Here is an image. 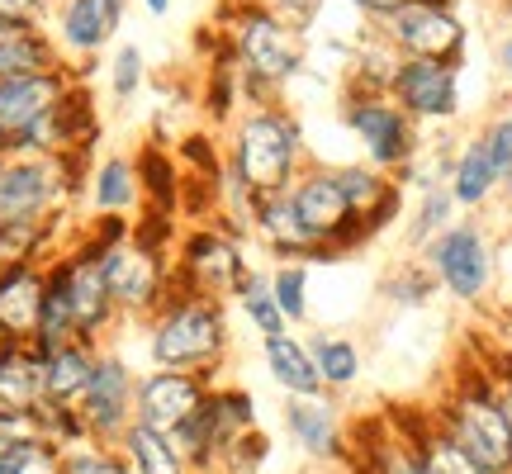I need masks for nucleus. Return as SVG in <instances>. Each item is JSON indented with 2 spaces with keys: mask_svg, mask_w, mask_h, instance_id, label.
I'll return each mask as SVG.
<instances>
[{
  "mask_svg": "<svg viewBox=\"0 0 512 474\" xmlns=\"http://www.w3.org/2000/svg\"><path fill=\"white\" fill-rule=\"evenodd\" d=\"M309 138L299 114L285 105H256L242 110L228 133H223V166H228V185H223V209L219 223L233 233L252 237V204L266 195H285L299 171L309 166Z\"/></svg>",
  "mask_w": 512,
  "mask_h": 474,
  "instance_id": "1",
  "label": "nucleus"
},
{
  "mask_svg": "<svg viewBox=\"0 0 512 474\" xmlns=\"http://www.w3.org/2000/svg\"><path fill=\"white\" fill-rule=\"evenodd\" d=\"M214 34L238 67L242 110L280 105V95L294 76L304 72V34H294L285 19H275L261 0H219Z\"/></svg>",
  "mask_w": 512,
  "mask_h": 474,
  "instance_id": "2",
  "label": "nucleus"
},
{
  "mask_svg": "<svg viewBox=\"0 0 512 474\" xmlns=\"http://www.w3.org/2000/svg\"><path fill=\"white\" fill-rule=\"evenodd\" d=\"M119 313H114L110 285L100 271V252L76 233L62 252L48 261V294H43V318H38L34 347H62V342H91V347H110Z\"/></svg>",
  "mask_w": 512,
  "mask_h": 474,
  "instance_id": "3",
  "label": "nucleus"
},
{
  "mask_svg": "<svg viewBox=\"0 0 512 474\" xmlns=\"http://www.w3.org/2000/svg\"><path fill=\"white\" fill-rule=\"evenodd\" d=\"M143 351L152 370H190L204 380H223V365L233 356L228 304L181 294L171 280V299L143 323Z\"/></svg>",
  "mask_w": 512,
  "mask_h": 474,
  "instance_id": "4",
  "label": "nucleus"
},
{
  "mask_svg": "<svg viewBox=\"0 0 512 474\" xmlns=\"http://www.w3.org/2000/svg\"><path fill=\"white\" fill-rule=\"evenodd\" d=\"M427 408L484 474H512V422L484 356L451 365V375L441 380L437 399Z\"/></svg>",
  "mask_w": 512,
  "mask_h": 474,
  "instance_id": "5",
  "label": "nucleus"
},
{
  "mask_svg": "<svg viewBox=\"0 0 512 474\" xmlns=\"http://www.w3.org/2000/svg\"><path fill=\"white\" fill-rule=\"evenodd\" d=\"M95 157H34V152H0V228L5 223L76 214L86 195Z\"/></svg>",
  "mask_w": 512,
  "mask_h": 474,
  "instance_id": "6",
  "label": "nucleus"
},
{
  "mask_svg": "<svg viewBox=\"0 0 512 474\" xmlns=\"http://www.w3.org/2000/svg\"><path fill=\"white\" fill-rule=\"evenodd\" d=\"M422 266L437 275V290L465 309H479L498 285V242L479 219H456L422 247Z\"/></svg>",
  "mask_w": 512,
  "mask_h": 474,
  "instance_id": "7",
  "label": "nucleus"
},
{
  "mask_svg": "<svg viewBox=\"0 0 512 474\" xmlns=\"http://www.w3.org/2000/svg\"><path fill=\"white\" fill-rule=\"evenodd\" d=\"M247 275H252L247 242L228 237L219 223H190V228H181L176 252H171V280H176L181 294L233 304Z\"/></svg>",
  "mask_w": 512,
  "mask_h": 474,
  "instance_id": "8",
  "label": "nucleus"
},
{
  "mask_svg": "<svg viewBox=\"0 0 512 474\" xmlns=\"http://www.w3.org/2000/svg\"><path fill=\"white\" fill-rule=\"evenodd\" d=\"M252 427H261V422H256L252 389H242V384H233V380H219V384H209V394H204L200 408L171 432V441H176V451H181L185 465L195 474H214L223 451H228L242 432H252Z\"/></svg>",
  "mask_w": 512,
  "mask_h": 474,
  "instance_id": "9",
  "label": "nucleus"
},
{
  "mask_svg": "<svg viewBox=\"0 0 512 474\" xmlns=\"http://www.w3.org/2000/svg\"><path fill=\"white\" fill-rule=\"evenodd\" d=\"M342 124L351 128V138L361 143V162L394 176L408 162L422 157V133L408 114L389 100V95H356L342 91Z\"/></svg>",
  "mask_w": 512,
  "mask_h": 474,
  "instance_id": "10",
  "label": "nucleus"
},
{
  "mask_svg": "<svg viewBox=\"0 0 512 474\" xmlns=\"http://www.w3.org/2000/svg\"><path fill=\"white\" fill-rule=\"evenodd\" d=\"M100 271H105L119 323H138L143 328L147 318L171 299V252L138 247L133 237L100 252Z\"/></svg>",
  "mask_w": 512,
  "mask_h": 474,
  "instance_id": "11",
  "label": "nucleus"
},
{
  "mask_svg": "<svg viewBox=\"0 0 512 474\" xmlns=\"http://www.w3.org/2000/svg\"><path fill=\"white\" fill-rule=\"evenodd\" d=\"M370 29L399 57H427V62H446V67H460L465 43H470L460 10H437V5H422V0H408L399 10L370 19Z\"/></svg>",
  "mask_w": 512,
  "mask_h": 474,
  "instance_id": "12",
  "label": "nucleus"
},
{
  "mask_svg": "<svg viewBox=\"0 0 512 474\" xmlns=\"http://www.w3.org/2000/svg\"><path fill=\"white\" fill-rule=\"evenodd\" d=\"M133 394H138V370L128 365L124 351L100 347L91 370V384L76 403V413L86 422L91 441H105V446H119L128 427H133Z\"/></svg>",
  "mask_w": 512,
  "mask_h": 474,
  "instance_id": "13",
  "label": "nucleus"
},
{
  "mask_svg": "<svg viewBox=\"0 0 512 474\" xmlns=\"http://www.w3.org/2000/svg\"><path fill=\"white\" fill-rule=\"evenodd\" d=\"M389 100L418 128L451 124L460 114V67L427 62V57H403L394 81H389Z\"/></svg>",
  "mask_w": 512,
  "mask_h": 474,
  "instance_id": "14",
  "label": "nucleus"
},
{
  "mask_svg": "<svg viewBox=\"0 0 512 474\" xmlns=\"http://www.w3.org/2000/svg\"><path fill=\"white\" fill-rule=\"evenodd\" d=\"M128 0H57L53 10V38L62 48L67 67H91L95 57L110 48L124 29Z\"/></svg>",
  "mask_w": 512,
  "mask_h": 474,
  "instance_id": "15",
  "label": "nucleus"
},
{
  "mask_svg": "<svg viewBox=\"0 0 512 474\" xmlns=\"http://www.w3.org/2000/svg\"><path fill=\"white\" fill-rule=\"evenodd\" d=\"M209 384L219 380H204V375H190V370H138V394H133V422H143L152 432H176L195 408L204 403Z\"/></svg>",
  "mask_w": 512,
  "mask_h": 474,
  "instance_id": "16",
  "label": "nucleus"
},
{
  "mask_svg": "<svg viewBox=\"0 0 512 474\" xmlns=\"http://www.w3.org/2000/svg\"><path fill=\"white\" fill-rule=\"evenodd\" d=\"M76 76H81L76 67H62V72H48V76L0 81V152H24L38 119L62 100V91L72 86Z\"/></svg>",
  "mask_w": 512,
  "mask_h": 474,
  "instance_id": "17",
  "label": "nucleus"
},
{
  "mask_svg": "<svg viewBox=\"0 0 512 474\" xmlns=\"http://www.w3.org/2000/svg\"><path fill=\"white\" fill-rule=\"evenodd\" d=\"M384 422L413 446L422 474H484L475 460H470V451H465V446L432 418L427 403H399V408L384 413Z\"/></svg>",
  "mask_w": 512,
  "mask_h": 474,
  "instance_id": "18",
  "label": "nucleus"
},
{
  "mask_svg": "<svg viewBox=\"0 0 512 474\" xmlns=\"http://www.w3.org/2000/svg\"><path fill=\"white\" fill-rule=\"evenodd\" d=\"M290 200H294V209H299L304 228L323 242V252H328V261H332V242L347 233V223L356 219V209L347 204L342 185H337V166L309 162L299 171V181L290 185Z\"/></svg>",
  "mask_w": 512,
  "mask_h": 474,
  "instance_id": "19",
  "label": "nucleus"
},
{
  "mask_svg": "<svg viewBox=\"0 0 512 474\" xmlns=\"http://www.w3.org/2000/svg\"><path fill=\"white\" fill-rule=\"evenodd\" d=\"M252 237L275 256V261H299V266H332L323 242L304 228L299 209H294L290 190L285 195H266L252 204Z\"/></svg>",
  "mask_w": 512,
  "mask_h": 474,
  "instance_id": "20",
  "label": "nucleus"
},
{
  "mask_svg": "<svg viewBox=\"0 0 512 474\" xmlns=\"http://www.w3.org/2000/svg\"><path fill=\"white\" fill-rule=\"evenodd\" d=\"M285 432L318 465H347V418L332 394L318 399H285Z\"/></svg>",
  "mask_w": 512,
  "mask_h": 474,
  "instance_id": "21",
  "label": "nucleus"
},
{
  "mask_svg": "<svg viewBox=\"0 0 512 474\" xmlns=\"http://www.w3.org/2000/svg\"><path fill=\"white\" fill-rule=\"evenodd\" d=\"M43 294H48L43 261L0 266V342H34L38 318H43Z\"/></svg>",
  "mask_w": 512,
  "mask_h": 474,
  "instance_id": "22",
  "label": "nucleus"
},
{
  "mask_svg": "<svg viewBox=\"0 0 512 474\" xmlns=\"http://www.w3.org/2000/svg\"><path fill=\"white\" fill-rule=\"evenodd\" d=\"M62 48L48 24H0V81L62 72Z\"/></svg>",
  "mask_w": 512,
  "mask_h": 474,
  "instance_id": "23",
  "label": "nucleus"
},
{
  "mask_svg": "<svg viewBox=\"0 0 512 474\" xmlns=\"http://www.w3.org/2000/svg\"><path fill=\"white\" fill-rule=\"evenodd\" d=\"M86 204H91V219L114 214V219H133L143 209V185H138V166L128 152H110L91 166V181H86Z\"/></svg>",
  "mask_w": 512,
  "mask_h": 474,
  "instance_id": "24",
  "label": "nucleus"
},
{
  "mask_svg": "<svg viewBox=\"0 0 512 474\" xmlns=\"http://www.w3.org/2000/svg\"><path fill=\"white\" fill-rule=\"evenodd\" d=\"M261 361H266L275 389H280L285 399H318V394H323V380H318L313 356H309V337L275 332V337L261 342Z\"/></svg>",
  "mask_w": 512,
  "mask_h": 474,
  "instance_id": "25",
  "label": "nucleus"
},
{
  "mask_svg": "<svg viewBox=\"0 0 512 474\" xmlns=\"http://www.w3.org/2000/svg\"><path fill=\"white\" fill-rule=\"evenodd\" d=\"M498 166L489 162V152L479 147V138H465L460 152L451 157V171H446V190H451V200L456 209L465 214H479V209H489L498 200Z\"/></svg>",
  "mask_w": 512,
  "mask_h": 474,
  "instance_id": "26",
  "label": "nucleus"
},
{
  "mask_svg": "<svg viewBox=\"0 0 512 474\" xmlns=\"http://www.w3.org/2000/svg\"><path fill=\"white\" fill-rule=\"evenodd\" d=\"M43 403V351L34 342H0V408L34 413Z\"/></svg>",
  "mask_w": 512,
  "mask_h": 474,
  "instance_id": "27",
  "label": "nucleus"
},
{
  "mask_svg": "<svg viewBox=\"0 0 512 474\" xmlns=\"http://www.w3.org/2000/svg\"><path fill=\"white\" fill-rule=\"evenodd\" d=\"M95 356H100V347H91V342H62V347L43 351V403L76 408L91 384Z\"/></svg>",
  "mask_w": 512,
  "mask_h": 474,
  "instance_id": "28",
  "label": "nucleus"
},
{
  "mask_svg": "<svg viewBox=\"0 0 512 474\" xmlns=\"http://www.w3.org/2000/svg\"><path fill=\"white\" fill-rule=\"evenodd\" d=\"M309 356H313V370H318V380H323V394H347L356 389V380L366 375V351L356 337L347 332H313L309 337Z\"/></svg>",
  "mask_w": 512,
  "mask_h": 474,
  "instance_id": "29",
  "label": "nucleus"
},
{
  "mask_svg": "<svg viewBox=\"0 0 512 474\" xmlns=\"http://www.w3.org/2000/svg\"><path fill=\"white\" fill-rule=\"evenodd\" d=\"M133 166H138V185H143L147 209H162V214L181 219V162H176V152L157 143V138H147L133 152Z\"/></svg>",
  "mask_w": 512,
  "mask_h": 474,
  "instance_id": "30",
  "label": "nucleus"
},
{
  "mask_svg": "<svg viewBox=\"0 0 512 474\" xmlns=\"http://www.w3.org/2000/svg\"><path fill=\"white\" fill-rule=\"evenodd\" d=\"M119 456L133 474H195L185 465V456L176 451V441L166 432H152L143 422H133L124 437H119Z\"/></svg>",
  "mask_w": 512,
  "mask_h": 474,
  "instance_id": "31",
  "label": "nucleus"
},
{
  "mask_svg": "<svg viewBox=\"0 0 512 474\" xmlns=\"http://www.w3.org/2000/svg\"><path fill=\"white\" fill-rule=\"evenodd\" d=\"M437 294H441L437 290V275L422 266V256H408L403 266H394V271L380 280V299L394 313H418V309H427Z\"/></svg>",
  "mask_w": 512,
  "mask_h": 474,
  "instance_id": "32",
  "label": "nucleus"
},
{
  "mask_svg": "<svg viewBox=\"0 0 512 474\" xmlns=\"http://www.w3.org/2000/svg\"><path fill=\"white\" fill-rule=\"evenodd\" d=\"M456 200H451V190H446V181H427L418 190V204H413V214H408V228H403V237H408V247L413 252H422L427 242L437 233H446L451 223H456Z\"/></svg>",
  "mask_w": 512,
  "mask_h": 474,
  "instance_id": "33",
  "label": "nucleus"
},
{
  "mask_svg": "<svg viewBox=\"0 0 512 474\" xmlns=\"http://www.w3.org/2000/svg\"><path fill=\"white\" fill-rule=\"evenodd\" d=\"M176 162H181V176H195V181L209 185H228V166H223V138L209 133V128H190L176 138Z\"/></svg>",
  "mask_w": 512,
  "mask_h": 474,
  "instance_id": "34",
  "label": "nucleus"
},
{
  "mask_svg": "<svg viewBox=\"0 0 512 474\" xmlns=\"http://www.w3.org/2000/svg\"><path fill=\"white\" fill-rule=\"evenodd\" d=\"M242 309V318L252 323V332L266 342V337H275V332H290V323L280 318V309H275V299H271V271H256L252 266V275L242 280V290H238V299H233Z\"/></svg>",
  "mask_w": 512,
  "mask_h": 474,
  "instance_id": "35",
  "label": "nucleus"
},
{
  "mask_svg": "<svg viewBox=\"0 0 512 474\" xmlns=\"http://www.w3.org/2000/svg\"><path fill=\"white\" fill-rule=\"evenodd\" d=\"M271 299L290 328L309 323V266H299V261H275L271 266Z\"/></svg>",
  "mask_w": 512,
  "mask_h": 474,
  "instance_id": "36",
  "label": "nucleus"
},
{
  "mask_svg": "<svg viewBox=\"0 0 512 474\" xmlns=\"http://www.w3.org/2000/svg\"><path fill=\"white\" fill-rule=\"evenodd\" d=\"M34 422H38V437L48 441V446H57V451L91 441V432H86L81 413H76V408H67V403H38V408H34Z\"/></svg>",
  "mask_w": 512,
  "mask_h": 474,
  "instance_id": "37",
  "label": "nucleus"
},
{
  "mask_svg": "<svg viewBox=\"0 0 512 474\" xmlns=\"http://www.w3.org/2000/svg\"><path fill=\"white\" fill-rule=\"evenodd\" d=\"M271 456H275V441L266 437L261 427H252V432H242V437L223 451L214 474H266Z\"/></svg>",
  "mask_w": 512,
  "mask_h": 474,
  "instance_id": "38",
  "label": "nucleus"
},
{
  "mask_svg": "<svg viewBox=\"0 0 512 474\" xmlns=\"http://www.w3.org/2000/svg\"><path fill=\"white\" fill-rule=\"evenodd\" d=\"M337 185H342V195H347V204L356 209V214H366L375 200H384V190H389V176L384 171H375V166L366 162H347L337 166Z\"/></svg>",
  "mask_w": 512,
  "mask_h": 474,
  "instance_id": "39",
  "label": "nucleus"
},
{
  "mask_svg": "<svg viewBox=\"0 0 512 474\" xmlns=\"http://www.w3.org/2000/svg\"><path fill=\"white\" fill-rule=\"evenodd\" d=\"M147 81V57L138 43H124V48H114L110 57V95L119 100V105H128L133 95L143 91Z\"/></svg>",
  "mask_w": 512,
  "mask_h": 474,
  "instance_id": "40",
  "label": "nucleus"
},
{
  "mask_svg": "<svg viewBox=\"0 0 512 474\" xmlns=\"http://www.w3.org/2000/svg\"><path fill=\"white\" fill-rule=\"evenodd\" d=\"M124 456L119 446H105V441H81V446H67L62 451V474H124Z\"/></svg>",
  "mask_w": 512,
  "mask_h": 474,
  "instance_id": "41",
  "label": "nucleus"
},
{
  "mask_svg": "<svg viewBox=\"0 0 512 474\" xmlns=\"http://www.w3.org/2000/svg\"><path fill=\"white\" fill-rule=\"evenodd\" d=\"M479 147L489 152V162L498 166V176L512 166V110H498V114H489L484 124H479Z\"/></svg>",
  "mask_w": 512,
  "mask_h": 474,
  "instance_id": "42",
  "label": "nucleus"
},
{
  "mask_svg": "<svg viewBox=\"0 0 512 474\" xmlns=\"http://www.w3.org/2000/svg\"><path fill=\"white\" fill-rule=\"evenodd\" d=\"M261 5H266L275 19H285L294 34H309L313 24H318V15L328 10V0H261Z\"/></svg>",
  "mask_w": 512,
  "mask_h": 474,
  "instance_id": "43",
  "label": "nucleus"
},
{
  "mask_svg": "<svg viewBox=\"0 0 512 474\" xmlns=\"http://www.w3.org/2000/svg\"><path fill=\"white\" fill-rule=\"evenodd\" d=\"M10 474H62V451L38 437V441H29V446H19Z\"/></svg>",
  "mask_w": 512,
  "mask_h": 474,
  "instance_id": "44",
  "label": "nucleus"
},
{
  "mask_svg": "<svg viewBox=\"0 0 512 474\" xmlns=\"http://www.w3.org/2000/svg\"><path fill=\"white\" fill-rule=\"evenodd\" d=\"M57 0H0V24H48Z\"/></svg>",
  "mask_w": 512,
  "mask_h": 474,
  "instance_id": "45",
  "label": "nucleus"
},
{
  "mask_svg": "<svg viewBox=\"0 0 512 474\" xmlns=\"http://www.w3.org/2000/svg\"><path fill=\"white\" fill-rule=\"evenodd\" d=\"M0 441H38L34 413H5L0 408Z\"/></svg>",
  "mask_w": 512,
  "mask_h": 474,
  "instance_id": "46",
  "label": "nucleus"
},
{
  "mask_svg": "<svg viewBox=\"0 0 512 474\" xmlns=\"http://www.w3.org/2000/svg\"><path fill=\"white\" fill-rule=\"evenodd\" d=\"M356 15H366V19H380L389 15V10H399V5H408V0H347Z\"/></svg>",
  "mask_w": 512,
  "mask_h": 474,
  "instance_id": "47",
  "label": "nucleus"
},
{
  "mask_svg": "<svg viewBox=\"0 0 512 474\" xmlns=\"http://www.w3.org/2000/svg\"><path fill=\"white\" fill-rule=\"evenodd\" d=\"M494 67H498V76H508L512 81V34H503L494 43Z\"/></svg>",
  "mask_w": 512,
  "mask_h": 474,
  "instance_id": "48",
  "label": "nucleus"
},
{
  "mask_svg": "<svg viewBox=\"0 0 512 474\" xmlns=\"http://www.w3.org/2000/svg\"><path fill=\"white\" fill-rule=\"evenodd\" d=\"M498 200H503V209L512 214V166L503 171V181H498Z\"/></svg>",
  "mask_w": 512,
  "mask_h": 474,
  "instance_id": "49",
  "label": "nucleus"
},
{
  "mask_svg": "<svg viewBox=\"0 0 512 474\" xmlns=\"http://www.w3.org/2000/svg\"><path fill=\"white\" fill-rule=\"evenodd\" d=\"M147 5V15H166V10H171V0H143Z\"/></svg>",
  "mask_w": 512,
  "mask_h": 474,
  "instance_id": "50",
  "label": "nucleus"
},
{
  "mask_svg": "<svg viewBox=\"0 0 512 474\" xmlns=\"http://www.w3.org/2000/svg\"><path fill=\"white\" fill-rule=\"evenodd\" d=\"M503 5H508V10H512V0H503Z\"/></svg>",
  "mask_w": 512,
  "mask_h": 474,
  "instance_id": "51",
  "label": "nucleus"
},
{
  "mask_svg": "<svg viewBox=\"0 0 512 474\" xmlns=\"http://www.w3.org/2000/svg\"><path fill=\"white\" fill-rule=\"evenodd\" d=\"M0 474H10V470H0Z\"/></svg>",
  "mask_w": 512,
  "mask_h": 474,
  "instance_id": "52",
  "label": "nucleus"
},
{
  "mask_svg": "<svg viewBox=\"0 0 512 474\" xmlns=\"http://www.w3.org/2000/svg\"><path fill=\"white\" fill-rule=\"evenodd\" d=\"M124 474H133V470H124Z\"/></svg>",
  "mask_w": 512,
  "mask_h": 474,
  "instance_id": "53",
  "label": "nucleus"
}]
</instances>
